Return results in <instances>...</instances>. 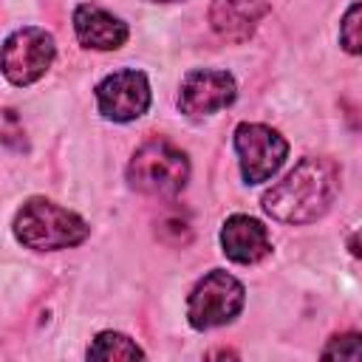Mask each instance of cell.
<instances>
[{
    "label": "cell",
    "instance_id": "cell-5",
    "mask_svg": "<svg viewBox=\"0 0 362 362\" xmlns=\"http://www.w3.org/2000/svg\"><path fill=\"white\" fill-rule=\"evenodd\" d=\"M54 57V37L37 25H25L3 42V74L11 85H31L51 68Z\"/></svg>",
    "mask_w": 362,
    "mask_h": 362
},
{
    "label": "cell",
    "instance_id": "cell-7",
    "mask_svg": "<svg viewBox=\"0 0 362 362\" xmlns=\"http://www.w3.org/2000/svg\"><path fill=\"white\" fill-rule=\"evenodd\" d=\"M99 113L113 122H133L150 107V85L147 76L136 68H124L110 74L96 85Z\"/></svg>",
    "mask_w": 362,
    "mask_h": 362
},
{
    "label": "cell",
    "instance_id": "cell-6",
    "mask_svg": "<svg viewBox=\"0 0 362 362\" xmlns=\"http://www.w3.org/2000/svg\"><path fill=\"white\" fill-rule=\"evenodd\" d=\"M235 150H238V158H240L243 181L246 184H260L283 167L288 144L277 130H272L266 124L243 122L235 130Z\"/></svg>",
    "mask_w": 362,
    "mask_h": 362
},
{
    "label": "cell",
    "instance_id": "cell-9",
    "mask_svg": "<svg viewBox=\"0 0 362 362\" xmlns=\"http://www.w3.org/2000/svg\"><path fill=\"white\" fill-rule=\"evenodd\" d=\"M266 14V0H212L209 6L212 31L226 42H246Z\"/></svg>",
    "mask_w": 362,
    "mask_h": 362
},
{
    "label": "cell",
    "instance_id": "cell-14",
    "mask_svg": "<svg viewBox=\"0 0 362 362\" xmlns=\"http://www.w3.org/2000/svg\"><path fill=\"white\" fill-rule=\"evenodd\" d=\"M325 359H362V334H337L328 339V345L322 348Z\"/></svg>",
    "mask_w": 362,
    "mask_h": 362
},
{
    "label": "cell",
    "instance_id": "cell-11",
    "mask_svg": "<svg viewBox=\"0 0 362 362\" xmlns=\"http://www.w3.org/2000/svg\"><path fill=\"white\" fill-rule=\"evenodd\" d=\"M74 31L85 48H96V51H113L127 42V25L119 17H113L110 11L90 6V3L76 6Z\"/></svg>",
    "mask_w": 362,
    "mask_h": 362
},
{
    "label": "cell",
    "instance_id": "cell-12",
    "mask_svg": "<svg viewBox=\"0 0 362 362\" xmlns=\"http://www.w3.org/2000/svg\"><path fill=\"white\" fill-rule=\"evenodd\" d=\"M144 351L124 334L116 331H102L90 348H88V359H141Z\"/></svg>",
    "mask_w": 362,
    "mask_h": 362
},
{
    "label": "cell",
    "instance_id": "cell-4",
    "mask_svg": "<svg viewBox=\"0 0 362 362\" xmlns=\"http://www.w3.org/2000/svg\"><path fill=\"white\" fill-rule=\"evenodd\" d=\"M243 294L246 291H243L240 280H235L232 274H226L221 269L204 274V280L195 283V288L189 291V300H187L189 325L198 331H206V328L232 322L243 308Z\"/></svg>",
    "mask_w": 362,
    "mask_h": 362
},
{
    "label": "cell",
    "instance_id": "cell-16",
    "mask_svg": "<svg viewBox=\"0 0 362 362\" xmlns=\"http://www.w3.org/2000/svg\"><path fill=\"white\" fill-rule=\"evenodd\" d=\"M209 356H235V354H232V351H212Z\"/></svg>",
    "mask_w": 362,
    "mask_h": 362
},
{
    "label": "cell",
    "instance_id": "cell-3",
    "mask_svg": "<svg viewBox=\"0 0 362 362\" xmlns=\"http://www.w3.org/2000/svg\"><path fill=\"white\" fill-rule=\"evenodd\" d=\"M187 178H189L187 156L164 139H153V141L141 144L127 164L130 187L144 195H156V198L181 192Z\"/></svg>",
    "mask_w": 362,
    "mask_h": 362
},
{
    "label": "cell",
    "instance_id": "cell-17",
    "mask_svg": "<svg viewBox=\"0 0 362 362\" xmlns=\"http://www.w3.org/2000/svg\"><path fill=\"white\" fill-rule=\"evenodd\" d=\"M153 3H178V0H153Z\"/></svg>",
    "mask_w": 362,
    "mask_h": 362
},
{
    "label": "cell",
    "instance_id": "cell-15",
    "mask_svg": "<svg viewBox=\"0 0 362 362\" xmlns=\"http://www.w3.org/2000/svg\"><path fill=\"white\" fill-rule=\"evenodd\" d=\"M348 249H351L356 257H362V232H354V235L348 238Z\"/></svg>",
    "mask_w": 362,
    "mask_h": 362
},
{
    "label": "cell",
    "instance_id": "cell-13",
    "mask_svg": "<svg viewBox=\"0 0 362 362\" xmlns=\"http://www.w3.org/2000/svg\"><path fill=\"white\" fill-rule=\"evenodd\" d=\"M339 45L348 54H362V0L345 11L339 25Z\"/></svg>",
    "mask_w": 362,
    "mask_h": 362
},
{
    "label": "cell",
    "instance_id": "cell-2",
    "mask_svg": "<svg viewBox=\"0 0 362 362\" xmlns=\"http://www.w3.org/2000/svg\"><path fill=\"white\" fill-rule=\"evenodd\" d=\"M14 235L28 249L54 252L82 243L90 235V226L76 212L48 198H28L14 218Z\"/></svg>",
    "mask_w": 362,
    "mask_h": 362
},
{
    "label": "cell",
    "instance_id": "cell-8",
    "mask_svg": "<svg viewBox=\"0 0 362 362\" xmlns=\"http://www.w3.org/2000/svg\"><path fill=\"white\" fill-rule=\"evenodd\" d=\"M238 96L235 79L226 71H189L181 82L178 107L187 116H209L221 107H229Z\"/></svg>",
    "mask_w": 362,
    "mask_h": 362
},
{
    "label": "cell",
    "instance_id": "cell-1",
    "mask_svg": "<svg viewBox=\"0 0 362 362\" xmlns=\"http://www.w3.org/2000/svg\"><path fill=\"white\" fill-rule=\"evenodd\" d=\"M337 164L328 158L308 156L263 195V209L280 223H311L328 212L337 198Z\"/></svg>",
    "mask_w": 362,
    "mask_h": 362
},
{
    "label": "cell",
    "instance_id": "cell-10",
    "mask_svg": "<svg viewBox=\"0 0 362 362\" xmlns=\"http://www.w3.org/2000/svg\"><path fill=\"white\" fill-rule=\"evenodd\" d=\"M221 246H223V255L229 260L243 263V266L257 263L272 252V240H269L266 226L249 215L226 218V223L221 229Z\"/></svg>",
    "mask_w": 362,
    "mask_h": 362
}]
</instances>
